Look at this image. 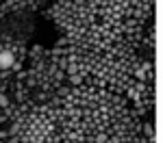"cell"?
I'll list each match as a JSON object with an SVG mask.
<instances>
[{"label":"cell","instance_id":"6da1fadb","mask_svg":"<svg viewBox=\"0 0 163 143\" xmlns=\"http://www.w3.org/2000/svg\"><path fill=\"white\" fill-rule=\"evenodd\" d=\"M11 61H13V56H11L9 52H4V54L0 56V67H7V65H11Z\"/></svg>","mask_w":163,"mask_h":143}]
</instances>
